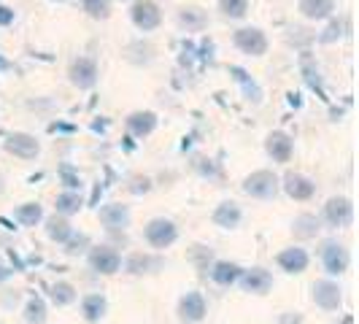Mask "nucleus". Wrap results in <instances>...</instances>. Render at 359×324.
Instances as JSON below:
<instances>
[{"label":"nucleus","instance_id":"nucleus-21","mask_svg":"<svg viewBox=\"0 0 359 324\" xmlns=\"http://www.w3.org/2000/svg\"><path fill=\"white\" fill-rule=\"evenodd\" d=\"M106 297L103 295H87L84 300H81V313H84V319L87 322H100L103 316H106Z\"/></svg>","mask_w":359,"mask_h":324},{"label":"nucleus","instance_id":"nucleus-16","mask_svg":"<svg viewBox=\"0 0 359 324\" xmlns=\"http://www.w3.org/2000/svg\"><path fill=\"white\" fill-rule=\"evenodd\" d=\"M100 222L108 230H125L130 224V208L122 205V203H108L100 208Z\"/></svg>","mask_w":359,"mask_h":324},{"label":"nucleus","instance_id":"nucleus-34","mask_svg":"<svg viewBox=\"0 0 359 324\" xmlns=\"http://www.w3.org/2000/svg\"><path fill=\"white\" fill-rule=\"evenodd\" d=\"M11 273H14V270H11V268H6V265H0V284H3V281H8V278H11Z\"/></svg>","mask_w":359,"mask_h":324},{"label":"nucleus","instance_id":"nucleus-29","mask_svg":"<svg viewBox=\"0 0 359 324\" xmlns=\"http://www.w3.org/2000/svg\"><path fill=\"white\" fill-rule=\"evenodd\" d=\"M52 300L57 306H71L73 300H76V289L68 281H60V284L52 287Z\"/></svg>","mask_w":359,"mask_h":324},{"label":"nucleus","instance_id":"nucleus-20","mask_svg":"<svg viewBox=\"0 0 359 324\" xmlns=\"http://www.w3.org/2000/svg\"><path fill=\"white\" fill-rule=\"evenodd\" d=\"M241 265H235V262H227V259H219L214 262V268H211V278H214L219 287H230L235 284L238 278H241Z\"/></svg>","mask_w":359,"mask_h":324},{"label":"nucleus","instance_id":"nucleus-27","mask_svg":"<svg viewBox=\"0 0 359 324\" xmlns=\"http://www.w3.org/2000/svg\"><path fill=\"white\" fill-rule=\"evenodd\" d=\"M25 322L27 324H43L46 322V306L41 297H30L25 306Z\"/></svg>","mask_w":359,"mask_h":324},{"label":"nucleus","instance_id":"nucleus-1","mask_svg":"<svg viewBox=\"0 0 359 324\" xmlns=\"http://www.w3.org/2000/svg\"><path fill=\"white\" fill-rule=\"evenodd\" d=\"M281 181L273 170H254L252 176L243 179V192L257 200H273L278 195Z\"/></svg>","mask_w":359,"mask_h":324},{"label":"nucleus","instance_id":"nucleus-23","mask_svg":"<svg viewBox=\"0 0 359 324\" xmlns=\"http://www.w3.org/2000/svg\"><path fill=\"white\" fill-rule=\"evenodd\" d=\"M292 230H294L297 238H316L322 227H319V219H316L313 214H300L297 219H294Z\"/></svg>","mask_w":359,"mask_h":324},{"label":"nucleus","instance_id":"nucleus-31","mask_svg":"<svg viewBox=\"0 0 359 324\" xmlns=\"http://www.w3.org/2000/svg\"><path fill=\"white\" fill-rule=\"evenodd\" d=\"M151 265V259L144 257V254H135V257H130V262H127V270L130 273H146V268Z\"/></svg>","mask_w":359,"mask_h":324},{"label":"nucleus","instance_id":"nucleus-17","mask_svg":"<svg viewBox=\"0 0 359 324\" xmlns=\"http://www.w3.org/2000/svg\"><path fill=\"white\" fill-rule=\"evenodd\" d=\"M214 224L216 227H224V230H233L241 224V219H243V211H241V205L233 203V200H224V203H219L214 211Z\"/></svg>","mask_w":359,"mask_h":324},{"label":"nucleus","instance_id":"nucleus-30","mask_svg":"<svg viewBox=\"0 0 359 324\" xmlns=\"http://www.w3.org/2000/svg\"><path fill=\"white\" fill-rule=\"evenodd\" d=\"M81 6L92 19H108L111 14V0H81Z\"/></svg>","mask_w":359,"mask_h":324},{"label":"nucleus","instance_id":"nucleus-26","mask_svg":"<svg viewBox=\"0 0 359 324\" xmlns=\"http://www.w3.org/2000/svg\"><path fill=\"white\" fill-rule=\"evenodd\" d=\"M54 208H57V216L79 214V208H81V198H79L76 192H62V195H57Z\"/></svg>","mask_w":359,"mask_h":324},{"label":"nucleus","instance_id":"nucleus-2","mask_svg":"<svg viewBox=\"0 0 359 324\" xmlns=\"http://www.w3.org/2000/svg\"><path fill=\"white\" fill-rule=\"evenodd\" d=\"M144 238L149 246H154V249H168L170 243H176V238H179V227L170 222V219H151L149 224L144 227Z\"/></svg>","mask_w":359,"mask_h":324},{"label":"nucleus","instance_id":"nucleus-14","mask_svg":"<svg viewBox=\"0 0 359 324\" xmlns=\"http://www.w3.org/2000/svg\"><path fill=\"white\" fill-rule=\"evenodd\" d=\"M154 127H157V114H154V111H133V114L127 116V130H130V135H135V138L151 135Z\"/></svg>","mask_w":359,"mask_h":324},{"label":"nucleus","instance_id":"nucleus-24","mask_svg":"<svg viewBox=\"0 0 359 324\" xmlns=\"http://www.w3.org/2000/svg\"><path fill=\"white\" fill-rule=\"evenodd\" d=\"M205 22H208V17H205V11L203 8H181L179 11V25H184L187 30H203L205 27Z\"/></svg>","mask_w":359,"mask_h":324},{"label":"nucleus","instance_id":"nucleus-11","mask_svg":"<svg viewBox=\"0 0 359 324\" xmlns=\"http://www.w3.org/2000/svg\"><path fill=\"white\" fill-rule=\"evenodd\" d=\"M281 181V187H284V192H287L292 200H311L313 198V192H316V184L303 176V173H287Z\"/></svg>","mask_w":359,"mask_h":324},{"label":"nucleus","instance_id":"nucleus-28","mask_svg":"<svg viewBox=\"0 0 359 324\" xmlns=\"http://www.w3.org/2000/svg\"><path fill=\"white\" fill-rule=\"evenodd\" d=\"M219 11L227 19H243L249 11V0H219Z\"/></svg>","mask_w":359,"mask_h":324},{"label":"nucleus","instance_id":"nucleus-18","mask_svg":"<svg viewBox=\"0 0 359 324\" xmlns=\"http://www.w3.org/2000/svg\"><path fill=\"white\" fill-rule=\"evenodd\" d=\"M276 262H278V268L287 270V273H303L308 268V252L300 249V246H289L284 252H278Z\"/></svg>","mask_w":359,"mask_h":324},{"label":"nucleus","instance_id":"nucleus-12","mask_svg":"<svg viewBox=\"0 0 359 324\" xmlns=\"http://www.w3.org/2000/svg\"><path fill=\"white\" fill-rule=\"evenodd\" d=\"M205 316V297L200 292H187L179 300V319L187 324H195Z\"/></svg>","mask_w":359,"mask_h":324},{"label":"nucleus","instance_id":"nucleus-4","mask_svg":"<svg viewBox=\"0 0 359 324\" xmlns=\"http://www.w3.org/2000/svg\"><path fill=\"white\" fill-rule=\"evenodd\" d=\"M233 43L249 57H262L268 52V36L259 27H241L233 36Z\"/></svg>","mask_w":359,"mask_h":324},{"label":"nucleus","instance_id":"nucleus-13","mask_svg":"<svg viewBox=\"0 0 359 324\" xmlns=\"http://www.w3.org/2000/svg\"><path fill=\"white\" fill-rule=\"evenodd\" d=\"M265 151H268L273 162H289L292 160V151H294V141L289 138L287 133L281 130H273L265 141Z\"/></svg>","mask_w":359,"mask_h":324},{"label":"nucleus","instance_id":"nucleus-15","mask_svg":"<svg viewBox=\"0 0 359 324\" xmlns=\"http://www.w3.org/2000/svg\"><path fill=\"white\" fill-rule=\"evenodd\" d=\"M246 292H254V295H265L270 287H273V276H270L265 268H252V270H243L241 278H238Z\"/></svg>","mask_w":359,"mask_h":324},{"label":"nucleus","instance_id":"nucleus-9","mask_svg":"<svg viewBox=\"0 0 359 324\" xmlns=\"http://www.w3.org/2000/svg\"><path fill=\"white\" fill-rule=\"evenodd\" d=\"M90 268L95 273L111 276V273H116V270L122 268V257H119V252H114L108 246H97V249L90 252Z\"/></svg>","mask_w":359,"mask_h":324},{"label":"nucleus","instance_id":"nucleus-22","mask_svg":"<svg viewBox=\"0 0 359 324\" xmlns=\"http://www.w3.org/2000/svg\"><path fill=\"white\" fill-rule=\"evenodd\" d=\"M46 235L57 241V243H68L73 238V227L68 224V219L65 216H52L49 222H46Z\"/></svg>","mask_w":359,"mask_h":324},{"label":"nucleus","instance_id":"nucleus-32","mask_svg":"<svg viewBox=\"0 0 359 324\" xmlns=\"http://www.w3.org/2000/svg\"><path fill=\"white\" fill-rule=\"evenodd\" d=\"M341 30H343V22H332V25H330V27L324 30L322 41H324V43H330V41H335V38H341V36H343Z\"/></svg>","mask_w":359,"mask_h":324},{"label":"nucleus","instance_id":"nucleus-6","mask_svg":"<svg viewBox=\"0 0 359 324\" xmlns=\"http://www.w3.org/2000/svg\"><path fill=\"white\" fill-rule=\"evenodd\" d=\"M324 222L330 227H348L354 222V205L348 198H330L324 205Z\"/></svg>","mask_w":359,"mask_h":324},{"label":"nucleus","instance_id":"nucleus-19","mask_svg":"<svg viewBox=\"0 0 359 324\" xmlns=\"http://www.w3.org/2000/svg\"><path fill=\"white\" fill-rule=\"evenodd\" d=\"M300 14L311 22H322V19H330L332 11H335V0H300L297 3Z\"/></svg>","mask_w":359,"mask_h":324},{"label":"nucleus","instance_id":"nucleus-3","mask_svg":"<svg viewBox=\"0 0 359 324\" xmlns=\"http://www.w3.org/2000/svg\"><path fill=\"white\" fill-rule=\"evenodd\" d=\"M130 19H133V25L138 27V30H157L162 22V11L160 6L154 3V0H135L133 6H130Z\"/></svg>","mask_w":359,"mask_h":324},{"label":"nucleus","instance_id":"nucleus-25","mask_svg":"<svg viewBox=\"0 0 359 324\" xmlns=\"http://www.w3.org/2000/svg\"><path fill=\"white\" fill-rule=\"evenodd\" d=\"M19 224H25V227H36L38 222L43 219V208L38 205V203H25V205H19L17 211H14Z\"/></svg>","mask_w":359,"mask_h":324},{"label":"nucleus","instance_id":"nucleus-35","mask_svg":"<svg viewBox=\"0 0 359 324\" xmlns=\"http://www.w3.org/2000/svg\"><path fill=\"white\" fill-rule=\"evenodd\" d=\"M338 324H354V316H343V319Z\"/></svg>","mask_w":359,"mask_h":324},{"label":"nucleus","instance_id":"nucleus-37","mask_svg":"<svg viewBox=\"0 0 359 324\" xmlns=\"http://www.w3.org/2000/svg\"><path fill=\"white\" fill-rule=\"evenodd\" d=\"M54 3H65V0H54Z\"/></svg>","mask_w":359,"mask_h":324},{"label":"nucleus","instance_id":"nucleus-10","mask_svg":"<svg viewBox=\"0 0 359 324\" xmlns=\"http://www.w3.org/2000/svg\"><path fill=\"white\" fill-rule=\"evenodd\" d=\"M341 287L335 284V281H316L313 284V303L319 308H324V311H338L341 308Z\"/></svg>","mask_w":359,"mask_h":324},{"label":"nucleus","instance_id":"nucleus-7","mask_svg":"<svg viewBox=\"0 0 359 324\" xmlns=\"http://www.w3.org/2000/svg\"><path fill=\"white\" fill-rule=\"evenodd\" d=\"M71 84L73 87H79V90H92L95 84H97V65H95V60L90 57H76L71 62Z\"/></svg>","mask_w":359,"mask_h":324},{"label":"nucleus","instance_id":"nucleus-33","mask_svg":"<svg viewBox=\"0 0 359 324\" xmlns=\"http://www.w3.org/2000/svg\"><path fill=\"white\" fill-rule=\"evenodd\" d=\"M11 22H14V11L6 8V6H0V25H11Z\"/></svg>","mask_w":359,"mask_h":324},{"label":"nucleus","instance_id":"nucleus-8","mask_svg":"<svg viewBox=\"0 0 359 324\" xmlns=\"http://www.w3.org/2000/svg\"><path fill=\"white\" fill-rule=\"evenodd\" d=\"M6 151L19 157V160H36L41 146H38V141L30 133H11L6 138Z\"/></svg>","mask_w":359,"mask_h":324},{"label":"nucleus","instance_id":"nucleus-36","mask_svg":"<svg viewBox=\"0 0 359 324\" xmlns=\"http://www.w3.org/2000/svg\"><path fill=\"white\" fill-rule=\"evenodd\" d=\"M0 192H3V176H0Z\"/></svg>","mask_w":359,"mask_h":324},{"label":"nucleus","instance_id":"nucleus-5","mask_svg":"<svg viewBox=\"0 0 359 324\" xmlns=\"http://www.w3.org/2000/svg\"><path fill=\"white\" fill-rule=\"evenodd\" d=\"M348 259H351V257H348V249H346L343 243H338V241H324L322 265L330 276H341V273H346V270H348Z\"/></svg>","mask_w":359,"mask_h":324}]
</instances>
